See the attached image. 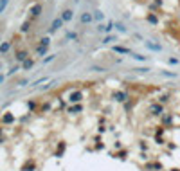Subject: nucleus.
I'll use <instances>...</instances> for the list:
<instances>
[{
  "mask_svg": "<svg viewBox=\"0 0 180 171\" xmlns=\"http://www.w3.org/2000/svg\"><path fill=\"white\" fill-rule=\"evenodd\" d=\"M9 47H11V43H9V41L2 43V45H0V52H2V54H4V52H7V50H9Z\"/></svg>",
  "mask_w": 180,
  "mask_h": 171,
  "instance_id": "c85d7f7f",
  "label": "nucleus"
},
{
  "mask_svg": "<svg viewBox=\"0 0 180 171\" xmlns=\"http://www.w3.org/2000/svg\"><path fill=\"white\" fill-rule=\"evenodd\" d=\"M29 29H31V22H25V23L22 25V31H23V32H27Z\"/></svg>",
  "mask_w": 180,
  "mask_h": 171,
  "instance_id": "f704fd0d",
  "label": "nucleus"
},
{
  "mask_svg": "<svg viewBox=\"0 0 180 171\" xmlns=\"http://www.w3.org/2000/svg\"><path fill=\"white\" fill-rule=\"evenodd\" d=\"M135 103H137V99H135V97H130L126 103H123V105H124V110H126V112H128V110H132V108L135 106Z\"/></svg>",
  "mask_w": 180,
  "mask_h": 171,
  "instance_id": "412c9836",
  "label": "nucleus"
},
{
  "mask_svg": "<svg viewBox=\"0 0 180 171\" xmlns=\"http://www.w3.org/2000/svg\"><path fill=\"white\" fill-rule=\"evenodd\" d=\"M2 123H4V124H11V123H14V115L7 112V114L2 117Z\"/></svg>",
  "mask_w": 180,
  "mask_h": 171,
  "instance_id": "4be33fe9",
  "label": "nucleus"
},
{
  "mask_svg": "<svg viewBox=\"0 0 180 171\" xmlns=\"http://www.w3.org/2000/svg\"><path fill=\"white\" fill-rule=\"evenodd\" d=\"M169 171H180V168H177V166H173V168H169Z\"/></svg>",
  "mask_w": 180,
  "mask_h": 171,
  "instance_id": "58836bf2",
  "label": "nucleus"
},
{
  "mask_svg": "<svg viewBox=\"0 0 180 171\" xmlns=\"http://www.w3.org/2000/svg\"><path fill=\"white\" fill-rule=\"evenodd\" d=\"M56 58V54H50V56H47V58H43V63H50L52 60Z\"/></svg>",
  "mask_w": 180,
  "mask_h": 171,
  "instance_id": "c9c22d12",
  "label": "nucleus"
},
{
  "mask_svg": "<svg viewBox=\"0 0 180 171\" xmlns=\"http://www.w3.org/2000/svg\"><path fill=\"white\" fill-rule=\"evenodd\" d=\"M65 151H67V142H65V141H59V142H58V146H56L54 157H56V159H61V157L65 155Z\"/></svg>",
  "mask_w": 180,
  "mask_h": 171,
  "instance_id": "1a4fd4ad",
  "label": "nucleus"
},
{
  "mask_svg": "<svg viewBox=\"0 0 180 171\" xmlns=\"http://www.w3.org/2000/svg\"><path fill=\"white\" fill-rule=\"evenodd\" d=\"M168 63H169V65H178L180 60L178 58H168Z\"/></svg>",
  "mask_w": 180,
  "mask_h": 171,
  "instance_id": "473e14b6",
  "label": "nucleus"
},
{
  "mask_svg": "<svg viewBox=\"0 0 180 171\" xmlns=\"http://www.w3.org/2000/svg\"><path fill=\"white\" fill-rule=\"evenodd\" d=\"M0 70H2V61H0Z\"/></svg>",
  "mask_w": 180,
  "mask_h": 171,
  "instance_id": "a19ab883",
  "label": "nucleus"
},
{
  "mask_svg": "<svg viewBox=\"0 0 180 171\" xmlns=\"http://www.w3.org/2000/svg\"><path fill=\"white\" fill-rule=\"evenodd\" d=\"M49 43H50L49 38H41V40H40V47H49Z\"/></svg>",
  "mask_w": 180,
  "mask_h": 171,
  "instance_id": "c756f323",
  "label": "nucleus"
},
{
  "mask_svg": "<svg viewBox=\"0 0 180 171\" xmlns=\"http://www.w3.org/2000/svg\"><path fill=\"white\" fill-rule=\"evenodd\" d=\"M142 169L144 171H164V166H162V162H159V160H148Z\"/></svg>",
  "mask_w": 180,
  "mask_h": 171,
  "instance_id": "20e7f679",
  "label": "nucleus"
},
{
  "mask_svg": "<svg viewBox=\"0 0 180 171\" xmlns=\"http://www.w3.org/2000/svg\"><path fill=\"white\" fill-rule=\"evenodd\" d=\"M160 76H166V78H177L178 74H177V72H169V70H160Z\"/></svg>",
  "mask_w": 180,
  "mask_h": 171,
  "instance_id": "bb28decb",
  "label": "nucleus"
},
{
  "mask_svg": "<svg viewBox=\"0 0 180 171\" xmlns=\"http://www.w3.org/2000/svg\"><path fill=\"white\" fill-rule=\"evenodd\" d=\"M92 13H94V20H97L99 23H103V20H105L103 11H101V9H96V11H92Z\"/></svg>",
  "mask_w": 180,
  "mask_h": 171,
  "instance_id": "aec40b11",
  "label": "nucleus"
},
{
  "mask_svg": "<svg viewBox=\"0 0 180 171\" xmlns=\"http://www.w3.org/2000/svg\"><path fill=\"white\" fill-rule=\"evenodd\" d=\"M112 50H114L115 54H132V49H128V47H124V45H114Z\"/></svg>",
  "mask_w": 180,
  "mask_h": 171,
  "instance_id": "ddd939ff",
  "label": "nucleus"
},
{
  "mask_svg": "<svg viewBox=\"0 0 180 171\" xmlns=\"http://www.w3.org/2000/svg\"><path fill=\"white\" fill-rule=\"evenodd\" d=\"M0 133H2V128H0Z\"/></svg>",
  "mask_w": 180,
  "mask_h": 171,
  "instance_id": "79ce46f5",
  "label": "nucleus"
},
{
  "mask_svg": "<svg viewBox=\"0 0 180 171\" xmlns=\"http://www.w3.org/2000/svg\"><path fill=\"white\" fill-rule=\"evenodd\" d=\"M173 121H175V114H169V112H166V114L160 117V126H164V128H171Z\"/></svg>",
  "mask_w": 180,
  "mask_h": 171,
  "instance_id": "0eeeda50",
  "label": "nucleus"
},
{
  "mask_svg": "<svg viewBox=\"0 0 180 171\" xmlns=\"http://www.w3.org/2000/svg\"><path fill=\"white\" fill-rule=\"evenodd\" d=\"M16 70H20V67H13V69H11V70H9V74H14V72H16Z\"/></svg>",
  "mask_w": 180,
  "mask_h": 171,
  "instance_id": "4c0bfd02",
  "label": "nucleus"
},
{
  "mask_svg": "<svg viewBox=\"0 0 180 171\" xmlns=\"http://www.w3.org/2000/svg\"><path fill=\"white\" fill-rule=\"evenodd\" d=\"M32 65H34V60H31V58H27V60H25V61L22 63V69H25V70H27V69H31Z\"/></svg>",
  "mask_w": 180,
  "mask_h": 171,
  "instance_id": "a878e982",
  "label": "nucleus"
},
{
  "mask_svg": "<svg viewBox=\"0 0 180 171\" xmlns=\"http://www.w3.org/2000/svg\"><path fill=\"white\" fill-rule=\"evenodd\" d=\"M144 47H146L148 50H153V52H162V49H164L160 43H155V41H151V40L144 41Z\"/></svg>",
  "mask_w": 180,
  "mask_h": 171,
  "instance_id": "9d476101",
  "label": "nucleus"
},
{
  "mask_svg": "<svg viewBox=\"0 0 180 171\" xmlns=\"http://www.w3.org/2000/svg\"><path fill=\"white\" fill-rule=\"evenodd\" d=\"M114 41H117V36H114V34H105L103 43H114Z\"/></svg>",
  "mask_w": 180,
  "mask_h": 171,
  "instance_id": "b1692460",
  "label": "nucleus"
},
{
  "mask_svg": "<svg viewBox=\"0 0 180 171\" xmlns=\"http://www.w3.org/2000/svg\"><path fill=\"white\" fill-rule=\"evenodd\" d=\"M34 169H36V162H34L32 159H27L25 164L22 166V169H20V171H34Z\"/></svg>",
  "mask_w": 180,
  "mask_h": 171,
  "instance_id": "2eb2a0df",
  "label": "nucleus"
},
{
  "mask_svg": "<svg viewBox=\"0 0 180 171\" xmlns=\"http://www.w3.org/2000/svg\"><path fill=\"white\" fill-rule=\"evenodd\" d=\"M63 20H61V16H58V18H54L52 20V23H50V32H54V31H58V29H61L63 27Z\"/></svg>",
  "mask_w": 180,
  "mask_h": 171,
  "instance_id": "f8f14e48",
  "label": "nucleus"
},
{
  "mask_svg": "<svg viewBox=\"0 0 180 171\" xmlns=\"http://www.w3.org/2000/svg\"><path fill=\"white\" fill-rule=\"evenodd\" d=\"M88 70H92V72H106V67H103V65H90Z\"/></svg>",
  "mask_w": 180,
  "mask_h": 171,
  "instance_id": "5701e85b",
  "label": "nucleus"
},
{
  "mask_svg": "<svg viewBox=\"0 0 180 171\" xmlns=\"http://www.w3.org/2000/svg\"><path fill=\"white\" fill-rule=\"evenodd\" d=\"M97 132H99V133H105V132H106V128L101 124V126H97Z\"/></svg>",
  "mask_w": 180,
  "mask_h": 171,
  "instance_id": "e433bc0d",
  "label": "nucleus"
},
{
  "mask_svg": "<svg viewBox=\"0 0 180 171\" xmlns=\"http://www.w3.org/2000/svg\"><path fill=\"white\" fill-rule=\"evenodd\" d=\"M83 99H85V96H83V92H81V90H72V92L67 96V101H69L70 105L83 103Z\"/></svg>",
  "mask_w": 180,
  "mask_h": 171,
  "instance_id": "f03ea898",
  "label": "nucleus"
},
{
  "mask_svg": "<svg viewBox=\"0 0 180 171\" xmlns=\"http://www.w3.org/2000/svg\"><path fill=\"white\" fill-rule=\"evenodd\" d=\"M132 70H135V72H141V74H144V72H150V67H133Z\"/></svg>",
  "mask_w": 180,
  "mask_h": 171,
  "instance_id": "cd10ccee",
  "label": "nucleus"
},
{
  "mask_svg": "<svg viewBox=\"0 0 180 171\" xmlns=\"http://www.w3.org/2000/svg\"><path fill=\"white\" fill-rule=\"evenodd\" d=\"M4 79H5V76H2V74H0V83H4Z\"/></svg>",
  "mask_w": 180,
  "mask_h": 171,
  "instance_id": "ea45409f",
  "label": "nucleus"
},
{
  "mask_svg": "<svg viewBox=\"0 0 180 171\" xmlns=\"http://www.w3.org/2000/svg\"><path fill=\"white\" fill-rule=\"evenodd\" d=\"M112 99L115 101V103H126L128 99H130V96H128V92H124V90H117V92H114L112 94Z\"/></svg>",
  "mask_w": 180,
  "mask_h": 171,
  "instance_id": "39448f33",
  "label": "nucleus"
},
{
  "mask_svg": "<svg viewBox=\"0 0 180 171\" xmlns=\"http://www.w3.org/2000/svg\"><path fill=\"white\" fill-rule=\"evenodd\" d=\"M96 29H97V32H105V34H110V32L115 29V22H114V20H108L106 23H99Z\"/></svg>",
  "mask_w": 180,
  "mask_h": 171,
  "instance_id": "7ed1b4c3",
  "label": "nucleus"
},
{
  "mask_svg": "<svg viewBox=\"0 0 180 171\" xmlns=\"http://www.w3.org/2000/svg\"><path fill=\"white\" fill-rule=\"evenodd\" d=\"M41 9H43L41 4H34V5L31 7V14H32V16H38V14L41 13Z\"/></svg>",
  "mask_w": 180,
  "mask_h": 171,
  "instance_id": "6ab92c4d",
  "label": "nucleus"
},
{
  "mask_svg": "<svg viewBox=\"0 0 180 171\" xmlns=\"http://www.w3.org/2000/svg\"><path fill=\"white\" fill-rule=\"evenodd\" d=\"M7 4H9V0H0V13L7 7Z\"/></svg>",
  "mask_w": 180,
  "mask_h": 171,
  "instance_id": "72a5a7b5",
  "label": "nucleus"
},
{
  "mask_svg": "<svg viewBox=\"0 0 180 171\" xmlns=\"http://www.w3.org/2000/svg\"><path fill=\"white\" fill-rule=\"evenodd\" d=\"M27 58H29V52H27V50H18V52H16V61L23 63Z\"/></svg>",
  "mask_w": 180,
  "mask_h": 171,
  "instance_id": "f3484780",
  "label": "nucleus"
},
{
  "mask_svg": "<svg viewBox=\"0 0 180 171\" xmlns=\"http://www.w3.org/2000/svg\"><path fill=\"white\" fill-rule=\"evenodd\" d=\"M148 112H150L153 117H162V115L166 114V108H164V105H162V103H150Z\"/></svg>",
  "mask_w": 180,
  "mask_h": 171,
  "instance_id": "f257e3e1",
  "label": "nucleus"
},
{
  "mask_svg": "<svg viewBox=\"0 0 180 171\" xmlns=\"http://www.w3.org/2000/svg\"><path fill=\"white\" fill-rule=\"evenodd\" d=\"M132 58L135 60V61H139V63H148V56H142V54H139V52H132Z\"/></svg>",
  "mask_w": 180,
  "mask_h": 171,
  "instance_id": "dca6fc26",
  "label": "nucleus"
},
{
  "mask_svg": "<svg viewBox=\"0 0 180 171\" xmlns=\"http://www.w3.org/2000/svg\"><path fill=\"white\" fill-rule=\"evenodd\" d=\"M72 18H74V11L69 7V9H65L63 13H61V20L67 23V22H72Z\"/></svg>",
  "mask_w": 180,
  "mask_h": 171,
  "instance_id": "4468645a",
  "label": "nucleus"
},
{
  "mask_svg": "<svg viewBox=\"0 0 180 171\" xmlns=\"http://www.w3.org/2000/svg\"><path fill=\"white\" fill-rule=\"evenodd\" d=\"M92 22H94V13L83 11V13L79 14V23H81V25H90Z\"/></svg>",
  "mask_w": 180,
  "mask_h": 171,
  "instance_id": "423d86ee",
  "label": "nucleus"
},
{
  "mask_svg": "<svg viewBox=\"0 0 180 171\" xmlns=\"http://www.w3.org/2000/svg\"><path fill=\"white\" fill-rule=\"evenodd\" d=\"M47 49H49V47H40V45H38V49H36V52H38L40 56H43V54H47Z\"/></svg>",
  "mask_w": 180,
  "mask_h": 171,
  "instance_id": "7c9ffc66",
  "label": "nucleus"
},
{
  "mask_svg": "<svg viewBox=\"0 0 180 171\" xmlns=\"http://www.w3.org/2000/svg\"><path fill=\"white\" fill-rule=\"evenodd\" d=\"M115 29H117L119 32H123V34H124V32H128V29H126V25H124L123 22H115Z\"/></svg>",
  "mask_w": 180,
  "mask_h": 171,
  "instance_id": "393cba45",
  "label": "nucleus"
},
{
  "mask_svg": "<svg viewBox=\"0 0 180 171\" xmlns=\"http://www.w3.org/2000/svg\"><path fill=\"white\" fill-rule=\"evenodd\" d=\"M139 148L144 150V151H148V142L146 141H139Z\"/></svg>",
  "mask_w": 180,
  "mask_h": 171,
  "instance_id": "2f4dec72",
  "label": "nucleus"
},
{
  "mask_svg": "<svg viewBox=\"0 0 180 171\" xmlns=\"http://www.w3.org/2000/svg\"><path fill=\"white\" fill-rule=\"evenodd\" d=\"M83 110H85L83 103H78V105H70V106L67 108V112H69V114H72V115H76V114H81Z\"/></svg>",
  "mask_w": 180,
  "mask_h": 171,
  "instance_id": "9b49d317",
  "label": "nucleus"
},
{
  "mask_svg": "<svg viewBox=\"0 0 180 171\" xmlns=\"http://www.w3.org/2000/svg\"><path fill=\"white\" fill-rule=\"evenodd\" d=\"M146 20H148L151 25H159V18H157L155 13H148V14H146Z\"/></svg>",
  "mask_w": 180,
  "mask_h": 171,
  "instance_id": "a211bd4d",
  "label": "nucleus"
},
{
  "mask_svg": "<svg viewBox=\"0 0 180 171\" xmlns=\"http://www.w3.org/2000/svg\"><path fill=\"white\" fill-rule=\"evenodd\" d=\"M110 155H112L114 159H117V160H123V162H124V160H128V155H130V151H128L126 148H121V150H115V151H112Z\"/></svg>",
  "mask_w": 180,
  "mask_h": 171,
  "instance_id": "6e6552de",
  "label": "nucleus"
}]
</instances>
